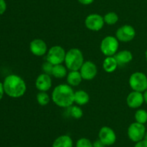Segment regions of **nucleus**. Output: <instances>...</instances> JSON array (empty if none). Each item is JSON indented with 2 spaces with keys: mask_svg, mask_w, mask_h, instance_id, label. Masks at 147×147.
I'll return each mask as SVG.
<instances>
[{
  "mask_svg": "<svg viewBox=\"0 0 147 147\" xmlns=\"http://www.w3.org/2000/svg\"><path fill=\"white\" fill-rule=\"evenodd\" d=\"M4 92L11 98H20L25 94L27 84L21 76L17 74H9L3 82Z\"/></svg>",
  "mask_w": 147,
  "mask_h": 147,
  "instance_id": "f03ea898",
  "label": "nucleus"
},
{
  "mask_svg": "<svg viewBox=\"0 0 147 147\" xmlns=\"http://www.w3.org/2000/svg\"><path fill=\"white\" fill-rule=\"evenodd\" d=\"M52 79L50 75L42 73L39 75L35 81V86L40 92H47L51 88Z\"/></svg>",
  "mask_w": 147,
  "mask_h": 147,
  "instance_id": "4468645a",
  "label": "nucleus"
},
{
  "mask_svg": "<svg viewBox=\"0 0 147 147\" xmlns=\"http://www.w3.org/2000/svg\"><path fill=\"white\" fill-rule=\"evenodd\" d=\"M134 147H147V142L145 140H142V141L136 143Z\"/></svg>",
  "mask_w": 147,
  "mask_h": 147,
  "instance_id": "cd10ccee",
  "label": "nucleus"
},
{
  "mask_svg": "<svg viewBox=\"0 0 147 147\" xmlns=\"http://www.w3.org/2000/svg\"><path fill=\"white\" fill-rule=\"evenodd\" d=\"M53 66H54L52 63H50V62L46 61L45 62L43 63L42 66V70L43 73L47 74H49L51 76L52 72H53Z\"/></svg>",
  "mask_w": 147,
  "mask_h": 147,
  "instance_id": "a878e982",
  "label": "nucleus"
},
{
  "mask_svg": "<svg viewBox=\"0 0 147 147\" xmlns=\"http://www.w3.org/2000/svg\"><path fill=\"white\" fill-rule=\"evenodd\" d=\"M89 101H90V96L86 91L80 89L75 92L74 102L76 103L77 105L83 106L88 103Z\"/></svg>",
  "mask_w": 147,
  "mask_h": 147,
  "instance_id": "a211bd4d",
  "label": "nucleus"
},
{
  "mask_svg": "<svg viewBox=\"0 0 147 147\" xmlns=\"http://www.w3.org/2000/svg\"><path fill=\"white\" fill-rule=\"evenodd\" d=\"M64 62L69 71H79L85 62L83 53L76 48L70 49L66 52Z\"/></svg>",
  "mask_w": 147,
  "mask_h": 147,
  "instance_id": "7ed1b4c3",
  "label": "nucleus"
},
{
  "mask_svg": "<svg viewBox=\"0 0 147 147\" xmlns=\"http://www.w3.org/2000/svg\"><path fill=\"white\" fill-rule=\"evenodd\" d=\"M106 146H105L100 140H96L93 143V147H106Z\"/></svg>",
  "mask_w": 147,
  "mask_h": 147,
  "instance_id": "c85d7f7f",
  "label": "nucleus"
},
{
  "mask_svg": "<svg viewBox=\"0 0 147 147\" xmlns=\"http://www.w3.org/2000/svg\"><path fill=\"white\" fill-rule=\"evenodd\" d=\"M79 3L83 5H89L94 1V0H78Z\"/></svg>",
  "mask_w": 147,
  "mask_h": 147,
  "instance_id": "c756f323",
  "label": "nucleus"
},
{
  "mask_svg": "<svg viewBox=\"0 0 147 147\" xmlns=\"http://www.w3.org/2000/svg\"><path fill=\"white\" fill-rule=\"evenodd\" d=\"M79 71H80L83 79L87 81L94 79L98 74L97 66L90 61H85Z\"/></svg>",
  "mask_w": 147,
  "mask_h": 147,
  "instance_id": "9d476101",
  "label": "nucleus"
},
{
  "mask_svg": "<svg viewBox=\"0 0 147 147\" xmlns=\"http://www.w3.org/2000/svg\"><path fill=\"white\" fill-rule=\"evenodd\" d=\"M73 141L68 135H62L57 137L53 143V147H73Z\"/></svg>",
  "mask_w": 147,
  "mask_h": 147,
  "instance_id": "f3484780",
  "label": "nucleus"
},
{
  "mask_svg": "<svg viewBox=\"0 0 147 147\" xmlns=\"http://www.w3.org/2000/svg\"><path fill=\"white\" fill-rule=\"evenodd\" d=\"M136 122L144 125L147 122V111L144 109H139L136 111L134 115Z\"/></svg>",
  "mask_w": 147,
  "mask_h": 147,
  "instance_id": "b1692460",
  "label": "nucleus"
},
{
  "mask_svg": "<svg viewBox=\"0 0 147 147\" xmlns=\"http://www.w3.org/2000/svg\"><path fill=\"white\" fill-rule=\"evenodd\" d=\"M36 99L37 103L41 106H45L50 102V97L49 96L47 92H39L36 97Z\"/></svg>",
  "mask_w": 147,
  "mask_h": 147,
  "instance_id": "5701e85b",
  "label": "nucleus"
},
{
  "mask_svg": "<svg viewBox=\"0 0 147 147\" xmlns=\"http://www.w3.org/2000/svg\"><path fill=\"white\" fill-rule=\"evenodd\" d=\"M146 71H147V69H146Z\"/></svg>",
  "mask_w": 147,
  "mask_h": 147,
  "instance_id": "f704fd0d",
  "label": "nucleus"
},
{
  "mask_svg": "<svg viewBox=\"0 0 147 147\" xmlns=\"http://www.w3.org/2000/svg\"><path fill=\"white\" fill-rule=\"evenodd\" d=\"M76 147H93V143L88 138H81L76 142Z\"/></svg>",
  "mask_w": 147,
  "mask_h": 147,
  "instance_id": "393cba45",
  "label": "nucleus"
},
{
  "mask_svg": "<svg viewBox=\"0 0 147 147\" xmlns=\"http://www.w3.org/2000/svg\"><path fill=\"white\" fill-rule=\"evenodd\" d=\"M136 36V30L130 24H124L119 27L116 32V37L119 41L127 43L133 40Z\"/></svg>",
  "mask_w": 147,
  "mask_h": 147,
  "instance_id": "6e6552de",
  "label": "nucleus"
},
{
  "mask_svg": "<svg viewBox=\"0 0 147 147\" xmlns=\"http://www.w3.org/2000/svg\"><path fill=\"white\" fill-rule=\"evenodd\" d=\"M117 61L119 66H123L130 63L133 59V54L129 50H122L118 51L115 56H113Z\"/></svg>",
  "mask_w": 147,
  "mask_h": 147,
  "instance_id": "2eb2a0df",
  "label": "nucleus"
},
{
  "mask_svg": "<svg viewBox=\"0 0 147 147\" xmlns=\"http://www.w3.org/2000/svg\"><path fill=\"white\" fill-rule=\"evenodd\" d=\"M119 15L114 12H108L103 16L104 22L109 25H113V24H116L119 21Z\"/></svg>",
  "mask_w": 147,
  "mask_h": 147,
  "instance_id": "412c9836",
  "label": "nucleus"
},
{
  "mask_svg": "<svg viewBox=\"0 0 147 147\" xmlns=\"http://www.w3.org/2000/svg\"><path fill=\"white\" fill-rule=\"evenodd\" d=\"M7 10V3L5 0H0V15L4 14Z\"/></svg>",
  "mask_w": 147,
  "mask_h": 147,
  "instance_id": "bb28decb",
  "label": "nucleus"
},
{
  "mask_svg": "<svg viewBox=\"0 0 147 147\" xmlns=\"http://www.w3.org/2000/svg\"><path fill=\"white\" fill-rule=\"evenodd\" d=\"M146 132L145 125L137 122H132L129 126L127 131L129 139L136 143L144 140Z\"/></svg>",
  "mask_w": 147,
  "mask_h": 147,
  "instance_id": "0eeeda50",
  "label": "nucleus"
},
{
  "mask_svg": "<svg viewBox=\"0 0 147 147\" xmlns=\"http://www.w3.org/2000/svg\"><path fill=\"white\" fill-rule=\"evenodd\" d=\"M30 52L36 56H45L47 53V46L45 42L40 38L32 40L30 43Z\"/></svg>",
  "mask_w": 147,
  "mask_h": 147,
  "instance_id": "f8f14e48",
  "label": "nucleus"
},
{
  "mask_svg": "<svg viewBox=\"0 0 147 147\" xmlns=\"http://www.w3.org/2000/svg\"><path fill=\"white\" fill-rule=\"evenodd\" d=\"M75 92L68 84H61L54 88L52 92V100L57 106L68 108L74 103Z\"/></svg>",
  "mask_w": 147,
  "mask_h": 147,
  "instance_id": "f257e3e1",
  "label": "nucleus"
},
{
  "mask_svg": "<svg viewBox=\"0 0 147 147\" xmlns=\"http://www.w3.org/2000/svg\"><path fill=\"white\" fill-rule=\"evenodd\" d=\"M66 52L60 46H54L50 48L46 53V61L55 65L62 64L65 61Z\"/></svg>",
  "mask_w": 147,
  "mask_h": 147,
  "instance_id": "423d86ee",
  "label": "nucleus"
},
{
  "mask_svg": "<svg viewBox=\"0 0 147 147\" xmlns=\"http://www.w3.org/2000/svg\"><path fill=\"white\" fill-rule=\"evenodd\" d=\"M103 17L99 14H90L85 20V25L91 31H99L104 26Z\"/></svg>",
  "mask_w": 147,
  "mask_h": 147,
  "instance_id": "1a4fd4ad",
  "label": "nucleus"
},
{
  "mask_svg": "<svg viewBox=\"0 0 147 147\" xmlns=\"http://www.w3.org/2000/svg\"><path fill=\"white\" fill-rule=\"evenodd\" d=\"M145 58H146V60L147 61V49H146V52H145Z\"/></svg>",
  "mask_w": 147,
  "mask_h": 147,
  "instance_id": "72a5a7b5",
  "label": "nucleus"
},
{
  "mask_svg": "<svg viewBox=\"0 0 147 147\" xmlns=\"http://www.w3.org/2000/svg\"><path fill=\"white\" fill-rule=\"evenodd\" d=\"M144 102V95L142 92L132 91L126 97V104L132 109H137L140 108Z\"/></svg>",
  "mask_w": 147,
  "mask_h": 147,
  "instance_id": "ddd939ff",
  "label": "nucleus"
},
{
  "mask_svg": "<svg viewBox=\"0 0 147 147\" xmlns=\"http://www.w3.org/2000/svg\"><path fill=\"white\" fill-rule=\"evenodd\" d=\"M67 70L65 66L62 64H58V65H55L53 66V72H52V75H53L54 77L57 78V79H63V78L65 77L67 75Z\"/></svg>",
  "mask_w": 147,
  "mask_h": 147,
  "instance_id": "aec40b11",
  "label": "nucleus"
},
{
  "mask_svg": "<svg viewBox=\"0 0 147 147\" xmlns=\"http://www.w3.org/2000/svg\"><path fill=\"white\" fill-rule=\"evenodd\" d=\"M129 84L133 91L142 92L147 89V76L143 72L136 71L129 77Z\"/></svg>",
  "mask_w": 147,
  "mask_h": 147,
  "instance_id": "39448f33",
  "label": "nucleus"
},
{
  "mask_svg": "<svg viewBox=\"0 0 147 147\" xmlns=\"http://www.w3.org/2000/svg\"><path fill=\"white\" fill-rule=\"evenodd\" d=\"M99 140L105 146H111L116 141V135L115 131L109 126H103L98 133Z\"/></svg>",
  "mask_w": 147,
  "mask_h": 147,
  "instance_id": "9b49d317",
  "label": "nucleus"
},
{
  "mask_svg": "<svg viewBox=\"0 0 147 147\" xmlns=\"http://www.w3.org/2000/svg\"><path fill=\"white\" fill-rule=\"evenodd\" d=\"M68 113L72 118L80 119L83 117V111L78 105H72L68 108Z\"/></svg>",
  "mask_w": 147,
  "mask_h": 147,
  "instance_id": "4be33fe9",
  "label": "nucleus"
},
{
  "mask_svg": "<svg viewBox=\"0 0 147 147\" xmlns=\"http://www.w3.org/2000/svg\"><path fill=\"white\" fill-rule=\"evenodd\" d=\"M119 41L116 37L108 35L101 40L100 45V51L106 56H113L119 50Z\"/></svg>",
  "mask_w": 147,
  "mask_h": 147,
  "instance_id": "20e7f679",
  "label": "nucleus"
},
{
  "mask_svg": "<svg viewBox=\"0 0 147 147\" xmlns=\"http://www.w3.org/2000/svg\"><path fill=\"white\" fill-rule=\"evenodd\" d=\"M144 140H145V141L147 142V131L146 132V133H145V135H144Z\"/></svg>",
  "mask_w": 147,
  "mask_h": 147,
  "instance_id": "473e14b6",
  "label": "nucleus"
},
{
  "mask_svg": "<svg viewBox=\"0 0 147 147\" xmlns=\"http://www.w3.org/2000/svg\"><path fill=\"white\" fill-rule=\"evenodd\" d=\"M83 80L80 71H70L67 75V82L72 87L78 86Z\"/></svg>",
  "mask_w": 147,
  "mask_h": 147,
  "instance_id": "dca6fc26",
  "label": "nucleus"
},
{
  "mask_svg": "<svg viewBox=\"0 0 147 147\" xmlns=\"http://www.w3.org/2000/svg\"><path fill=\"white\" fill-rule=\"evenodd\" d=\"M119 63L114 56H106L103 62V69L107 73H112L117 69Z\"/></svg>",
  "mask_w": 147,
  "mask_h": 147,
  "instance_id": "6ab92c4d",
  "label": "nucleus"
},
{
  "mask_svg": "<svg viewBox=\"0 0 147 147\" xmlns=\"http://www.w3.org/2000/svg\"><path fill=\"white\" fill-rule=\"evenodd\" d=\"M143 95H144V102H146V104L147 105V89L143 92Z\"/></svg>",
  "mask_w": 147,
  "mask_h": 147,
  "instance_id": "2f4dec72",
  "label": "nucleus"
},
{
  "mask_svg": "<svg viewBox=\"0 0 147 147\" xmlns=\"http://www.w3.org/2000/svg\"><path fill=\"white\" fill-rule=\"evenodd\" d=\"M5 94L4 89V85H3V82H0V101L1 100V99L4 97V95Z\"/></svg>",
  "mask_w": 147,
  "mask_h": 147,
  "instance_id": "7c9ffc66",
  "label": "nucleus"
}]
</instances>
